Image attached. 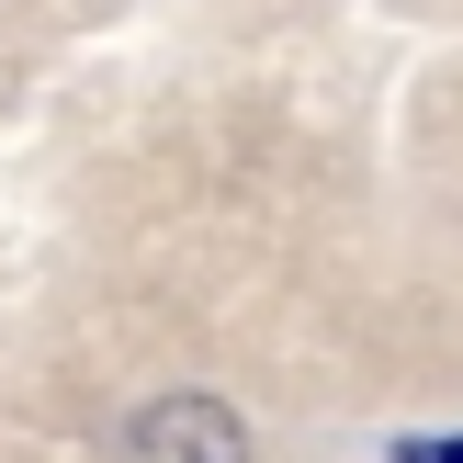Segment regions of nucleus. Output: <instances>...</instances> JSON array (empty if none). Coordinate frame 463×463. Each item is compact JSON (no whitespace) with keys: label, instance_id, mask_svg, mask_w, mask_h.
Masks as SVG:
<instances>
[{"label":"nucleus","instance_id":"f257e3e1","mask_svg":"<svg viewBox=\"0 0 463 463\" xmlns=\"http://www.w3.org/2000/svg\"><path fill=\"white\" fill-rule=\"evenodd\" d=\"M125 463H249V430L215 396H158V407H136Z\"/></svg>","mask_w":463,"mask_h":463},{"label":"nucleus","instance_id":"f03ea898","mask_svg":"<svg viewBox=\"0 0 463 463\" xmlns=\"http://www.w3.org/2000/svg\"><path fill=\"white\" fill-rule=\"evenodd\" d=\"M396 463H463V430H441V441H396Z\"/></svg>","mask_w":463,"mask_h":463}]
</instances>
